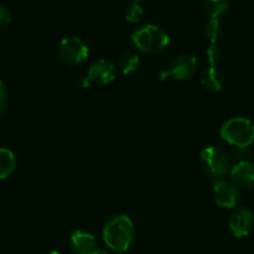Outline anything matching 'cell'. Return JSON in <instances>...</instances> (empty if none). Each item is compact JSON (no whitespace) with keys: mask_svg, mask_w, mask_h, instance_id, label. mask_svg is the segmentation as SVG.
<instances>
[{"mask_svg":"<svg viewBox=\"0 0 254 254\" xmlns=\"http://www.w3.org/2000/svg\"><path fill=\"white\" fill-rule=\"evenodd\" d=\"M46 254H61V253H60V252H58V251H50V252H48Z\"/></svg>","mask_w":254,"mask_h":254,"instance_id":"obj_22","label":"cell"},{"mask_svg":"<svg viewBox=\"0 0 254 254\" xmlns=\"http://www.w3.org/2000/svg\"><path fill=\"white\" fill-rule=\"evenodd\" d=\"M116 77V66L112 61L106 59H99L90 65L87 71V79L90 82L97 85H107Z\"/></svg>","mask_w":254,"mask_h":254,"instance_id":"obj_9","label":"cell"},{"mask_svg":"<svg viewBox=\"0 0 254 254\" xmlns=\"http://www.w3.org/2000/svg\"><path fill=\"white\" fill-rule=\"evenodd\" d=\"M197 66H198L197 58L190 54H182L173 59L168 66V70H163L158 74V79L167 80L173 77L178 81H185L196 74Z\"/></svg>","mask_w":254,"mask_h":254,"instance_id":"obj_5","label":"cell"},{"mask_svg":"<svg viewBox=\"0 0 254 254\" xmlns=\"http://www.w3.org/2000/svg\"><path fill=\"white\" fill-rule=\"evenodd\" d=\"M89 48L82 39L66 36L59 44V55L67 65H80L89 58Z\"/></svg>","mask_w":254,"mask_h":254,"instance_id":"obj_6","label":"cell"},{"mask_svg":"<svg viewBox=\"0 0 254 254\" xmlns=\"http://www.w3.org/2000/svg\"><path fill=\"white\" fill-rule=\"evenodd\" d=\"M219 135L233 147L247 148L254 142V124L246 117H233L222 125Z\"/></svg>","mask_w":254,"mask_h":254,"instance_id":"obj_3","label":"cell"},{"mask_svg":"<svg viewBox=\"0 0 254 254\" xmlns=\"http://www.w3.org/2000/svg\"><path fill=\"white\" fill-rule=\"evenodd\" d=\"M213 197L219 207L231 209L238 204L241 192L233 182L219 178L213 185Z\"/></svg>","mask_w":254,"mask_h":254,"instance_id":"obj_7","label":"cell"},{"mask_svg":"<svg viewBox=\"0 0 254 254\" xmlns=\"http://www.w3.org/2000/svg\"><path fill=\"white\" fill-rule=\"evenodd\" d=\"M201 84L208 91L219 92L224 85L223 74L217 67H208L202 74Z\"/></svg>","mask_w":254,"mask_h":254,"instance_id":"obj_12","label":"cell"},{"mask_svg":"<svg viewBox=\"0 0 254 254\" xmlns=\"http://www.w3.org/2000/svg\"><path fill=\"white\" fill-rule=\"evenodd\" d=\"M125 18H126V20L131 24H136V23H138V21H141L143 18L142 6H141L137 1H133V3H131L130 5L127 6Z\"/></svg>","mask_w":254,"mask_h":254,"instance_id":"obj_17","label":"cell"},{"mask_svg":"<svg viewBox=\"0 0 254 254\" xmlns=\"http://www.w3.org/2000/svg\"><path fill=\"white\" fill-rule=\"evenodd\" d=\"M6 99H8V92H6V87L3 82L0 81V114L4 111L6 105Z\"/></svg>","mask_w":254,"mask_h":254,"instance_id":"obj_20","label":"cell"},{"mask_svg":"<svg viewBox=\"0 0 254 254\" xmlns=\"http://www.w3.org/2000/svg\"><path fill=\"white\" fill-rule=\"evenodd\" d=\"M229 229L237 238L247 237L254 227V213L247 207H238L229 217Z\"/></svg>","mask_w":254,"mask_h":254,"instance_id":"obj_8","label":"cell"},{"mask_svg":"<svg viewBox=\"0 0 254 254\" xmlns=\"http://www.w3.org/2000/svg\"><path fill=\"white\" fill-rule=\"evenodd\" d=\"M15 165L14 153L8 148H0V180L8 178L15 170Z\"/></svg>","mask_w":254,"mask_h":254,"instance_id":"obj_13","label":"cell"},{"mask_svg":"<svg viewBox=\"0 0 254 254\" xmlns=\"http://www.w3.org/2000/svg\"><path fill=\"white\" fill-rule=\"evenodd\" d=\"M70 246H71L74 254H100L99 243L94 234L85 231H75L70 238Z\"/></svg>","mask_w":254,"mask_h":254,"instance_id":"obj_11","label":"cell"},{"mask_svg":"<svg viewBox=\"0 0 254 254\" xmlns=\"http://www.w3.org/2000/svg\"><path fill=\"white\" fill-rule=\"evenodd\" d=\"M199 162L203 172L214 178H222L231 170V157L218 146H207L201 151Z\"/></svg>","mask_w":254,"mask_h":254,"instance_id":"obj_4","label":"cell"},{"mask_svg":"<svg viewBox=\"0 0 254 254\" xmlns=\"http://www.w3.org/2000/svg\"><path fill=\"white\" fill-rule=\"evenodd\" d=\"M140 66V58L132 53H126L121 56L119 61V67L124 75L133 74Z\"/></svg>","mask_w":254,"mask_h":254,"instance_id":"obj_15","label":"cell"},{"mask_svg":"<svg viewBox=\"0 0 254 254\" xmlns=\"http://www.w3.org/2000/svg\"><path fill=\"white\" fill-rule=\"evenodd\" d=\"M77 84H79L82 89H86V87H89V85H90V80L87 79V76L82 77V79H80L79 81H77Z\"/></svg>","mask_w":254,"mask_h":254,"instance_id":"obj_21","label":"cell"},{"mask_svg":"<svg viewBox=\"0 0 254 254\" xmlns=\"http://www.w3.org/2000/svg\"><path fill=\"white\" fill-rule=\"evenodd\" d=\"M206 58L209 64V67H217L218 64L222 61L223 58V53H222L221 48L216 44H211L206 50Z\"/></svg>","mask_w":254,"mask_h":254,"instance_id":"obj_18","label":"cell"},{"mask_svg":"<svg viewBox=\"0 0 254 254\" xmlns=\"http://www.w3.org/2000/svg\"><path fill=\"white\" fill-rule=\"evenodd\" d=\"M229 177H231V182H233L238 188H244V190L253 188L254 163L248 160L234 163L233 167L229 170Z\"/></svg>","mask_w":254,"mask_h":254,"instance_id":"obj_10","label":"cell"},{"mask_svg":"<svg viewBox=\"0 0 254 254\" xmlns=\"http://www.w3.org/2000/svg\"><path fill=\"white\" fill-rule=\"evenodd\" d=\"M131 40L140 53L155 55L167 48L170 44V36L160 26L148 24L133 31Z\"/></svg>","mask_w":254,"mask_h":254,"instance_id":"obj_2","label":"cell"},{"mask_svg":"<svg viewBox=\"0 0 254 254\" xmlns=\"http://www.w3.org/2000/svg\"><path fill=\"white\" fill-rule=\"evenodd\" d=\"M11 13L5 5L0 4V28H5L11 23Z\"/></svg>","mask_w":254,"mask_h":254,"instance_id":"obj_19","label":"cell"},{"mask_svg":"<svg viewBox=\"0 0 254 254\" xmlns=\"http://www.w3.org/2000/svg\"><path fill=\"white\" fill-rule=\"evenodd\" d=\"M133 1H137V3H138V1H140V0H133Z\"/></svg>","mask_w":254,"mask_h":254,"instance_id":"obj_23","label":"cell"},{"mask_svg":"<svg viewBox=\"0 0 254 254\" xmlns=\"http://www.w3.org/2000/svg\"><path fill=\"white\" fill-rule=\"evenodd\" d=\"M204 38L211 44H217L222 36V25L218 18H211L204 25Z\"/></svg>","mask_w":254,"mask_h":254,"instance_id":"obj_16","label":"cell"},{"mask_svg":"<svg viewBox=\"0 0 254 254\" xmlns=\"http://www.w3.org/2000/svg\"><path fill=\"white\" fill-rule=\"evenodd\" d=\"M231 5V0H203L204 10L211 18H218L226 13Z\"/></svg>","mask_w":254,"mask_h":254,"instance_id":"obj_14","label":"cell"},{"mask_svg":"<svg viewBox=\"0 0 254 254\" xmlns=\"http://www.w3.org/2000/svg\"><path fill=\"white\" fill-rule=\"evenodd\" d=\"M104 242L110 249L119 253L128 251L135 242V226L125 214L111 217L102 231Z\"/></svg>","mask_w":254,"mask_h":254,"instance_id":"obj_1","label":"cell"}]
</instances>
